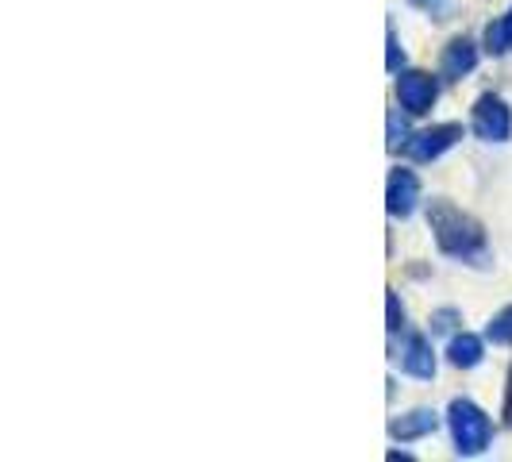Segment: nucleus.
Returning a JSON list of instances; mask_svg holds the SVG:
<instances>
[{"label": "nucleus", "mask_w": 512, "mask_h": 462, "mask_svg": "<svg viewBox=\"0 0 512 462\" xmlns=\"http://www.w3.org/2000/svg\"><path fill=\"white\" fill-rule=\"evenodd\" d=\"M401 366H405V374L412 378H432L436 374V355H432V343L424 339V335H409V343H405V355H401Z\"/></svg>", "instance_id": "obj_8"}, {"label": "nucleus", "mask_w": 512, "mask_h": 462, "mask_svg": "<svg viewBox=\"0 0 512 462\" xmlns=\"http://www.w3.org/2000/svg\"><path fill=\"white\" fill-rule=\"evenodd\" d=\"M505 416L512 420V378H509V401H505Z\"/></svg>", "instance_id": "obj_17"}, {"label": "nucleus", "mask_w": 512, "mask_h": 462, "mask_svg": "<svg viewBox=\"0 0 512 462\" xmlns=\"http://www.w3.org/2000/svg\"><path fill=\"white\" fill-rule=\"evenodd\" d=\"M459 139H462L459 124H439V128L416 131L409 143H405V154H409L412 162H432V158H439L443 151H451Z\"/></svg>", "instance_id": "obj_5"}, {"label": "nucleus", "mask_w": 512, "mask_h": 462, "mask_svg": "<svg viewBox=\"0 0 512 462\" xmlns=\"http://www.w3.org/2000/svg\"><path fill=\"white\" fill-rule=\"evenodd\" d=\"M401 328H405V308L397 301V293H389V332L397 335Z\"/></svg>", "instance_id": "obj_14"}, {"label": "nucleus", "mask_w": 512, "mask_h": 462, "mask_svg": "<svg viewBox=\"0 0 512 462\" xmlns=\"http://www.w3.org/2000/svg\"><path fill=\"white\" fill-rule=\"evenodd\" d=\"M420 201V178L412 170H393L389 174V185H385V208L389 216H412V208Z\"/></svg>", "instance_id": "obj_6"}, {"label": "nucleus", "mask_w": 512, "mask_h": 462, "mask_svg": "<svg viewBox=\"0 0 512 462\" xmlns=\"http://www.w3.org/2000/svg\"><path fill=\"white\" fill-rule=\"evenodd\" d=\"M409 4H416V8H424V12H432V16H439V12L447 8V0H409Z\"/></svg>", "instance_id": "obj_16"}, {"label": "nucleus", "mask_w": 512, "mask_h": 462, "mask_svg": "<svg viewBox=\"0 0 512 462\" xmlns=\"http://www.w3.org/2000/svg\"><path fill=\"white\" fill-rule=\"evenodd\" d=\"M401 62H405V51H401V43H397V31L389 27V58H385L389 74H397V70H401Z\"/></svg>", "instance_id": "obj_13"}, {"label": "nucleus", "mask_w": 512, "mask_h": 462, "mask_svg": "<svg viewBox=\"0 0 512 462\" xmlns=\"http://www.w3.org/2000/svg\"><path fill=\"white\" fill-rule=\"evenodd\" d=\"M486 51L489 54H509L512 51V8L501 16V20H493L486 27Z\"/></svg>", "instance_id": "obj_11"}, {"label": "nucleus", "mask_w": 512, "mask_h": 462, "mask_svg": "<svg viewBox=\"0 0 512 462\" xmlns=\"http://www.w3.org/2000/svg\"><path fill=\"white\" fill-rule=\"evenodd\" d=\"M474 66H478V47H474L470 39H451L447 51H443V62H439L443 77H447V81H462Z\"/></svg>", "instance_id": "obj_7"}, {"label": "nucleus", "mask_w": 512, "mask_h": 462, "mask_svg": "<svg viewBox=\"0 0 512 462\" xmlns=\"http://www.w3.org/2000/svg\"><path fill=\"white\" fill-rule=\"evenodd\" d=\"M470 128H474L478 139H486V143H505L512 135V108L501 97H482V101L474 104Z\"/></svg>", "instance_id": "obj_3"}, {"label": "nucleus", "mask_w": 512, "mask_h": 462, "mask_svg": "<svg viewBox=\"0 0 512 462\" xmlns=\"http://www.w3.org/2000/svg\"><path fill=\"white\" fill-rule=\"evenodd\" d=\"M489 339H493V343H512V305L501 308V312L493 316V324H489Z\"/></svg>", "instance_id": "obj_12"}, {"label": "nucleus", "mask_w": 512, "mask_h": 462, "mask_svg": "<svg viewBox=\"0 0 512 462\" xmlns=\"http://www.w3.org/2000/svg\"><path fill=\"white\" fill-rule=\"evenodd\" d=\"M439 97V85L432 74H424V70H409V74L397 77V101L401 108L409 112V116H424Z\"/></svg>", "instance_id": "obj_4"}, {"label": "nucleus", "mask_w": 512, "mask_h": 462, "mask_svg": "<svg viewBox=\"0 0 512 462\" xmlns=\"http://www.w3.org/2000/svg\"><path fill=\"white\" fill-rule=\"evenodd\" d=\"M436 428H439L436 412L416 409V412H409V416H401V420H393V424H389V436L401 439V443H412V439H420V436H432Z\"/></svg>", "instance_id": "obj_9"}, {"label": "nucleus", "mask_w": 512, "mask_h": 462, "mask_svg": "<svg viewBox=\"0 0 512 462\" xmlns=\"http://www.w3.org/2000/svg\"><path fill=\"white\" fill-rule=\"evenodd\" d=\"M428 224L436 235L439 251L462 262H486V231L478 220H470L466 212H459L447 201H432L428 208Z\"/></svg>", "instance_id": "obj_1"}, {"label": "nucleus", "mask_w": 512, "mask_h": 462, "mask_svg": "<svg viewBox=\"0 0 512 462\" xmlns=\"http://www.w3.org/2000/svg\"><path fill=\"white\" fill-rule=\"evenodd\" d=\"M451 436H455L459 455H478L493 439V424L474 401H451Z\"/></svg>", "instance_id": "obj_2"}, {"label": "nucleus", "mask_w": 512, "mask_h": 462, "mask_svg": "<svg viewBox=\"0 0 512 462\" xmlns=\"http://www.w3.org/2000/svg\"><path fill=\"white\" fill-rule=\"evenodd\" d=\"M447 359H451V366H459V370L478 366L482 362V339L478 335H455L451 347H447Z\"/></svg>", "instance_id": "obj_10"}, {"label": "nucleus", "mask_w": 512, "mask_h": 462, "mask_svg": "<svg viewBox=\"0 0 512 462\" xmlns=\"http://www.w3.org/2000/svg\"><path fill=\"white\" fill-rule=\"evenodd\" d=\"M455 320H459V312H455V308H439L436 316H432V332H451V328H455Z\"/></svg>", "instance_id": "obj_15"}]
</instances>
